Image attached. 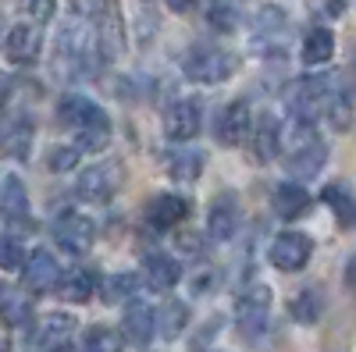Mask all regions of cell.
Segmentation results:
<instances>
[{
    "instance_id": "obj_1",
    "label": "cell",
    "mask_w": 356,
    "mask_h": 352,
    "mask_svg": "<svg viewBox=\"0 0 356 352\" xmlns=\"http://www.w3.org/2000/svg\"><path fill=\"white\" fill-rule=\"evenodd\" d=\"M100 65H104V57H100V43H97L93 25H89V18L79 8H72V15L61 25V33H57L54 72L65 82H79L86 75H97Z\"/></svg>"
},
{
    "instance_id": "obj_2",
    "label": "cell",
    "mask_w": 356,
    "mask_h": 352,
    "mask_svg": "<svg viewBox=\"0 0 356 352\" xmlns=\"http://www.w3.org/2000/svg\"><path fill=\"white\" fill-rule=\"evenodd\" d=\"M282 150H285V171L296 178H317V171L328 164V142L317 135L314 125L292 121L289 135L282 128Z\"/></svg>"
},
{
    "instance_id": "obj_3",
    "label": "cell",
    "mask_w": 356,
    "mask_h": 352,
    "mask_svg": "<svg viewBox=\"0 0 356 352\" xmlns=\"http://www.w3.org/2000/svg\"><path fill=\"white\" fill-rule=\"evenodd\" d=\"M335 97H339V90H335L332 75H303L285 90V107L292 114V121L317 125V117L328 114Z\"/></svg>"
},
{
    "instance_id": "obj_4",
    "label": "cell",
    "mask_w": 356,
    "mask_h": 352,
    "mask_svg": "<svg viewBox=\"0 0 356 352\" xmlns=\"http://www.w3.org/2000/svg\"><path fill=\"white\" fill-rule=\"evenodd\" d=\"M75 8L89 18V25H93L104 65L118 61V57L125 53V25H122V11H118V4L114 0H79Z\"/></svg>"
},
{
    "instance_id": "obj_5",
    "label": "cell",
    "mask_w": 356,
    "mask_h": 352,
    "mask_svg": "<svg viewBox=\"0 0 356 352\" xmlns=\"http://www.w3.org/2000/svg\"><path fill=\"white\" fill-rule=\"evenodd\" d=\"M178 65H182V75L189 82H200V85H218V82L232 78L235 68H239V61L214 43H193Z\"/></svg>"
},
{
    "instance_id": "obj_6",
    "label": "cell",
    "mask_w": 356,
    "mask_h": 352,
    "mask_svg": "<svg viewBox=\"0 0 356 352\" xmlns=\"http://www.w3.org/2000/svg\"><path fill=\"white\" fill-rule=\"evenodd\" d=\"M271 288L264 281H253L246 288L235 292V320H239V331L250 338V342H260L264 331H267V317H271Z\"/></svg>"
},
{
    "instance_id": "obj_7",
    "label": "cell",
    "mask_w": 356,
    "mask_h": 352,
    "mask_svg": "<svg viewBox=\"0 0 356 352\" xmlns=\"http://www.w3.org/2000/svg\"><path fill=\"white\" fill-rule=\"evenodd\" d=\"M93 239H97V224L89 221L86 214L79 210H65L54 217V242L61 246L65 253L72 256H86L93 249Z\"/></svg>"
},
{
    "instance_id": "obj_8",
    "label": "cell",
    "mask_w": 356,
    "mask_h": 352,
    "mask_svg": "<svg viewBox=\"0 0 356 352\" xmlns=\"http://www.w3.org/2000/svg\"><path fill=\"white\" fill-rule=\"evenodd\" d=\"M118 185H122V164H118V160H104V164H93V167H86L79 174L75 192L86 203H111Z\"/></svg>"
},
{
    "instance_id": "obj_9",
    "label": "cell",
    "mask_w": 356,
    "mask_h": 352,
    "mask_svg": "<svg viewBox=\"0 0 356 352\" xmlns=\"http://www.w3.org/2000/svg\"><path fill=\"white\" fill-rule=\"evenodd\" d=\"M310 256H314V242H310V235H303V231H282L278 239L271 242V249H267V260H271L278 271H285V274L303 271L310 263Z\"/></svg>"
},
{
    "instance_id": "obj_10",
    "label": "cell",
    "mask_w": 356,
    "mask_h": 352,
    "mask_svg": "<svg viewBox=\"0 0 356 352\" xmlns=\"http://www.w3.org/2000/svg\"><path fill=\"white\" fill-rule=\"evenodd\" d=\"M36 125L33 117L11 110V114H0V153L11 157V160H25L29 157V146H33Z\"/></svg>"
},
{
    "instance_id": "obj_11",
    "label": "cell",
    "mask_w": 356,
    "mask_h": 352,
    "mask_svg": "<svg viewBox=\"0 0 356 352\" xmlns=\"http://www.w3.org/2000/svg\"><path fill=\"white\" fill-rule=\"evenodd\" d=\"M243 228V207H239V196L235 192H218L211 210H207V231H211V239L218 242H228L235 239Z\"/></svg>"
},
{
    "instance_id": "obj_12",
    "label": "cell",
    "mask_w": 356,
    "mask_h": 352,
    "mask_svg": "<svg viewBox=\"0 0 356 352\" xmlns=\"http://www.w3.org/2000/svg\"><path fill=\"white\" fill-rule=\"evenodd\" d=\"M57 278H61V267H57V260L47 249L25 253V260H22V285H25L29 296H43V292H50L57 285Z\"/></svg>"
},
{
    "instance_id": "obj_13",
    "label": "cell",
    "mask_w": 356,
    "mask_h": 352,
    "mask_svg": "<svg viewBox=\"0 0 356 352\" xmlns=\"http://www.w3.org/2000/svg\"><path fill=\"white\" fill-rule=\"evenodd\" d=\"M200 125H203V107L200 100H175L164 114V135L171 142H189L200 135Z\"/></svg>"
},
{
    "instance_id": "obj_14",
    "label": "cell",
    "mask_w": 356,
    "mask_h": 352,
    "mask_svg": "<svg viewBox=\"0 0 356 352\" xmlns=\"http://www.w3.org/2000/svg\"><path fill=\"white\" fill-rule=\"evenodd\" d=\"M186 214H189V203H186L182 196H175V192H161V196H154L150 203H146L143 221H146V228H150V231L164 235V231H171L175 224H182V221H186Z\"/></svg>"
},
{
    "instance_id": "obj_15",
    "label": "cell",
    "mask_w": 356,
    "mask_h": 352,
    "mask_svg": "<svg viewBox=\"0 0 356 352\" xmlns=\"http://www.w3.org/2000/svg\"><path fill=\"white\" fill-rule=\"evenodd\" d=\"M57 121H61L65 128H89V125H100V121H111V117L104 114V107H97L93 100H86L79 93H68L61 97V103H57Z\"/></svg>"
},
{
    "instance_id": "obj_16",
    "label": "cell",
    "mask_w": 356,
    "mask_h": 352,
    "mask_svg": "<svg viewBox=\"0 0 356 352\" xmlns=\"http://www.w3.org/2000/svg\"><path fill=\"white\" fill-rule=\"evenodd\" d=\"M40 50H43V33H40V25H33V22L15 25L8 33V40H4V53H8L11 65H33L40 57Z\"/></svg>"
},
{
    "instance_id": "obj_17",
    "label": "cell",
    "mask_w": 356,
    "mask_h": 352,
    "mask_svg": "<svg viewBox=\"0 0 356 352\" xmlns=\"http://www.w3.org/2000/svg\"><path fill=\"white\" fill-rule=\"evenodd\" d=\"M246 142L253 146V157H257L260 164L275 160V157L282 153V121H278L275 114H260V117H253L250 139H246Z\"/></svg>"
},
{
    "instance_id": "obj_18",
    "label": "cell",
    "mask_w": 356,
    "mask_h": 352,
    "mask_svg": "<svg viewBox=\"0 0 356 352\" xmlns=\"http://www.w3.org/2000/svg\"><path fill=\"white\" fill-rule=\"evenodd\" d=\"M72 331H75V317H68V313L40 317V324L33 328V338H29V352H50L57 345H65Z\"/></svg>"
},
{
    "instance_id": "obj_19",
    "label": "cell",
    "mask_w": 356,
    "mask_h": 352,
    "mask_svg": "<svg viewBox=\"0 0 356 352\" xmlns=\"http://www.w3.org/2000/svg\"><path fill=\"white\" fill-rule=\"evenodd\" d=\"M250 125H253V110L246 100H235L221 110L218 117V139L221 146H243L250 139Z\"/></svg>"
},
{
    "instance_id": "obj_20",
    "label": "cell",
    "mask_w": 356,
    "mask_h": 352,
    "mask_svg": "<svg viewBox=\"0 0 356 352\" xmlns=\"http://www.w3.org/2000/svg\"><path fill=\"white\" fill-rule=\"evenodd\" d=\"M285 28H289L285 11H282V8H275V4H264V8L257 11V22H253V47L271 50V53H275V50L282 47Z\"/></svg>"
},
{
    "instance_id": "obj_21",
    "label": "cell",
    "mask_w": 356,
    "mask_h": 352,
    "mask_svg": "<svg viewBox=\"0 0 356 352\" xmlns=\"http://www.w3.org/2000/svg\"><path fill=\"white\" fill-rule=\"evenodd\" d=\"M271 203H275V214H278L282 221H300L303 214H310L314 196H310L300 182H282V185L275 189Z\"/></svg>"
},
{
    "instance_id": "obj_22",
    "label": "cell",
    "mask_w": 356,
    "mask_h": 352,
    "mask_svg": "<svg viewBox=\"0 0 356 352\" xmlns=\"http://www.w3.org/2000/svg\"><path fill=\"white\" fill-rule=\"evenodd\" d=\"M122 324H125L129 342H136V345H150V342H154V335H157V310H154L150 303L136 299V303H129Z\"/></svg>"
},
{
    "instance_id": "obj_23",
    "label": "cell",
    "mask_w": 356,
    "mask_h": 352,
    "mask_svg": "<svg viewBox=\"0 0 356 352\" xmlns=\"http://www.w3.org/2000/svg\"><path fill=\"white\" fill-rule=\"evenodd\" d=\"M143 271H146V281H150L154 288L168 292V288L178 285V278H182V263H178L175 256H168V253H146Z\"/></svg>"
},
{
    "instance_id": "obj_24",
    "label": "cell",
    "mask_w": 356,
    "mask_h": 352,
    "mask_svg": "<svg viewBox=\"0 0 356 352\" xmlns=\"http://www.w3.org/2000/svg\"><path fill=\"white\" fill-rule=\"evenodd\" d=\"M332 53H335V36H332V28L314 25L310 33L303 36V47H300L303 65H310V68H321V65H328V61H332Z\"/></svg>"
},
{
    "instance_id": "obj_25",
    "label": "cell",
    "mask_w": 356,
    "mask_h": 352,
    "mask_svg": "<svg viewBox=\"0 0 356 352\" xmlns=\"http://www.w3.org/2000/svg\"><path fill=\"white\" fill-rule=\"evenodd\" d=\"M0 210H4V217L15 221V224L29 221V192H25L18 174H8L4 185H0Z\"/></svg>"
},
{
    "instance_id": "obj_26",
    "label": "cell",
    "mask_w": 356,
    "mask_h": 352,
    "mask_svg": "<svg viewBox=\"0 0 356 352\" xmlns=\"http://www.w3.org/2000/svg\"><path fill=\"white\" fill-rule=\"evenodd\" d=\"M189 328V306L182 303V299H168L161 310H157V331L171 342V338H178Z\"/></svg>"
},
{
    "instance_id": "obj_27",
    "label": "cell",
    "mask_w": 356,
    "mask_h": 352,
    "mask_svg": "<svg viewBox=\"0 0 356 352\" xmlns=\"http://www.w3.org/2000/svg\"><path fill=\"white\" fill-rule=\"evenodd\" d=\"M164 167L175 182H196V174L203 171V157L196 150H171L164 157Z\"/></svg>"
},
{
    "instance_id": "obj_28",
    "label": "cell",
    "mask_w": 356,
    "mask_h": 352,
    "mask_svg": "<svg viewBox=\"0 0 356 352\" xmlns=\"http://www.w3.org/2000/svg\"><path fill=\"white\" fill-rule=\"evenodd\" d=\"M57 296H61L65 303H89V296H93V274L89 271H72L65 278H57Z\"/></svg>"
},
{
    "instance_id": "obj_29",
    "label": "cell",
    "mask_w": 356,
    "mask_h": 352,
    "mask_svg": "<svg viewBox=\"0 0 356 352\" xmlns=\"http://www.w3.org/2000/svg\"><path fill=\"white\" fill-rule=\"evenodd\" d=\"M207 22H211L218 33H235L243 25V11L235 0H211L207 4Z\"/></svg>"
},
{
    "instance_id": "obj_30",
    "label": "cell",
    "mask_w": 356,
    "mask_h": 352,
    "mask_svg": "<svg viewBox=\"0 0 356 352\" xmlns=\"http://www.w3.org/2000/svg\"><path fill=\"white\" fill-rule=\"evenodd\" d=\"M0 320L4 324H25L29 320V299L11 285H0Z\"/></svg>"
},
{
    "instance_id": "obj_31",
    "label": "cell",
    "mask_w": 356,
    "mask_h": 352,
    "mask_svg": "<svg viewBox=\"0 0 356 352\" xmlns=\"http://www.w3.org/2000/svg\"><path fill=\"white\" fill-rule=\"evenodd\" d=\"M321 313H324V296H321L317 285L303 288L300 296L292 299V317L300 320V324H314V320H321Z\"/></svg>"
},
{
    "instance_id": "obj_32",
    "label": "cell",
    "mask_w": 356,
    "mask_h": 352,
    "mask_svg": "<svg viewBox=\"0 0 356 352\" xmlns=\"http://www.w3.org/2000/svg\"><path fill=\"white\" fill-rule=\"evenodd\" d=\"M321 199L335 210V217H339L342 224H356V196H353L346 185H328V189L321 192Z\"/></svg>"
},
{
    "instance_id": "obj_33",
    "label": "cell",
    "mask_w": 356,
    "mask_h": 352,
    "mask_svg": "<svg viewBox=\"0 0 356 352\" xmlns=\"http://www.w3.org/2000/svg\"><path fill=\"white\" fill-rule=\"evenodd\" d=\"M122 335L107 324H97L86 331V342H82V352H122Z\"/></svg>"
},
{
    "instance_id": "obj_34",
    "label": "cell",
    "mask_w": 356,
    "mask_h": 352,
    "mask_svg": "<svg viewBox=\"0 0 356 352\" xmlns=\"http://www.w3.org/2000/svg\"><path fill=\"white\" fill-rule=\"evenodd\" d=\"M139 285H143V278L139 274H132V271H125V274H114V278H107L104 281V299L107 303H118V299H132L136 292H139Z\"/></svg>"
},
{
    "instance_id": "obj_35",
    "label": "cell",
    "mask_w": 356,
    "mask_h": 352,
    "mask_svg": "<svg viewBox=\"0 0 356 352\" xmlns=\"http://www.w3.org/2000/svg\"><path fill=\"white\" fill-rule=\"evenodd\" d=\"M25 260V249L18 239H11V235H0V271H18Z\"/></svg>"
},
{
    "instance_id": "obj_36",
    "label": "cell",
    "mask_w": 356,
    "mask_h": 352,
    "mask_svg": "<svg viewBox=\"0 0 356 352\" xmlns=\"http://www.w3.org/2000/svg\"><path fill=\"white\" fill-rule=\"evenodd\" d=\"M79 164V150L75 146H54V150L47 153V167L54 174H61V171H72Z\"/></svg>"
},
{
    "instance_id": "obj_37",
    "label": "cell",
    "mask_w": 356,
    "mask_h": 352,
    "mask_svg": "<svg viewBox=\"0 0 356 352\" xmlns=\"http://www.w3.org/2000/svg\"><path fill=\"white\" fill-rule=\"evenodd\" d=\"M307 8H310V15H317L324 22H335L346 15V0H307Z\"/></svg>"
},
{
    "instance_id": "obj_38",
    "label": "cell",
    "mask_w": 356,
    "mask_h": 352,
    "mask_svg": "<svg viewBox=\"0 0 356 352\" xmlns=\"http://www.w3.org/2000/svg\"><path fill=\"white\" fill-rule=\"evenodd\" d=\"M18 4H22L25 15H33V25L36 22H47L50 11H54V0H18Z\"/></svg>"
},
{
    "instance_id": "obj_39",
    "label": "cell",
    "mask_w": 356,
    "mask_h": 352,
    "mask_svg": "<svg viewBox=\"0 0 356 352\" xmlns=\"http://www.w3.org/2000/svg\"><path fill=\"white\" fill-rule=\"evenodd\" d=\"M342 278H346V288H353V292H356V253L346 260V271H342Z\"/></svg>"
},
{
    "instance_id": "obj_40",
    "label": "cell",
    "mask_w": 356,
    "mask_h": 352,
    "mask_svg": "<svg viewBox=\"0 0 356 352\" xmlns=\"http://www.w3.org/2000/svg\"><path fill=\"white\" fill-rule=\"evenodd\" d=\"M200 4V0H168V8L171 11H178V15H186V11H193Z\"/></svg>"
},
{
    "instance_id": "obj_41",
    "label": "cell",
    "mask_w": 356,
    "mask_h": 352,
    "mask_svg": "<svg viewBox=\"0 0 356 352\" xmlns=\"http://www.w3.org/2000/svg\"><path fill=\"white\" fill-rule=\"evenodd\" d=\"M50 352H79V349H75V345H68V342H65V345H57V349H50Z\"/></svg>"
},
{
    "instance_id": "obj_42",
    "label": "cell",
    "mask_w": 356,
    "mask_h": 352,
    "mask_svg": "<svg viewBox=\"0 0 356 352\" xmlns=\"http://www.w3.org/2000/svg\"><path fill=\"white\" fill-rule=\"evenodd\" d=\"M196 352H214V349H196Z\"/></svg>"
}]
</instances>
